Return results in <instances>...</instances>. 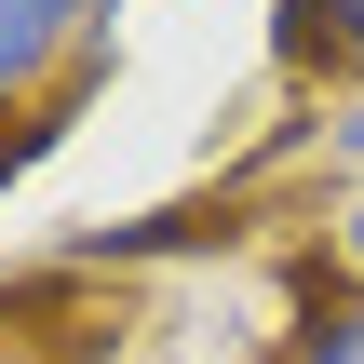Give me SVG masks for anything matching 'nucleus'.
Here are the masks:
<instances>
[{"mask_svg": "<svg viewBox=\"0 0 364 364\" xmlns=\"http://www.w3.org/2000/svg\"><path fill=\"white\" fill-rule=\"evenodd\" d=\"M284 364H364V297H324V311L284 338Z\"/></svg>", "mask_w": 364, "mask_h": 364, "instance_id": "3", "label": "nucleus"}, {"mask_svg": "<svg viewBox=\"0 0 364 364\" xmlns=\"http://www.w3.org/2000/svg\"><path fill=\"white\" fill-rule=\"evenodd\" d=\"M108 14H122V0H0V108L68 95V81L108 54Z\"/></svg>", "mask_w": 364, "mask_h": 364, "instance_id": "1", "label": "nucleus"}, {"mask_svg": "<svg viewBox=\"0 0 364 364\" xmlns=\"http://www.w3.org/2000/svg\"><path fill=\"white\" fill-rule=\"evenodd\" d=\"M338 284H351V297H364V203H351V216H338Z\"/></svg>", "mask_w": 364, "mask_h": 364, "instance_id": "5", "label": "nucleus"}, {"mask_svg": "<svg viewBox=\"0 0 364 364\" xmlns=\"http://www.w3.org/2000/svg\"><path fill=\"white\" fill-rule=\"evenodd\" d=\"M324 149H338V162H351V176H364V95H351V108H338V122H324Z\"/></svg>", "mask_w": 364, "mask_h": 364, "instance_id": "4", "label": "nucleus"}, {"mask_svg": "<svg viewBox=\"0 0 364 364\" xmlns=\"http://www.w3.org/2000/svg\"><path fill=\"white\" fill-rule=\"evenodd\" d=\"M270 54H284L297 81H338V95H364V0H284Z\"/></svg>", "mask_w": 364, "mask_h": 364, "instance_id": "2", "label": "nucleus"}]
</instances>
